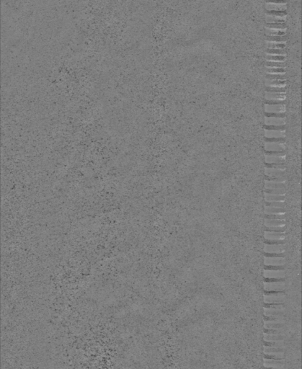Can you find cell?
<instances>
[{"mask_svg":"<svg viewBox=\"0 0 302 369\" xmlns=\"http://www.w3.org/2000/svg\"><path fill=\"white\" fill-rule=\"evenodd\" d=\"M266 41L269 42H286L287 38L286 36H265Z\"/></svg>","mask_w":302,"mask_h":369,"instance_id":"f546056e","label":"cell"},{"mask_svg":"<svg viewBox=\"0 0 302 369\" xmlns=\"http://www.w3.org/2000/svg\"><path fill=\"white\" fill-rule=\"evenodd\" d=\"M266 175L270 177H283L284 169L278 168H266Z\"/></svg>","mask_w":302,"mask_h":369,"instance_id":"e0dca14e","label":"cell"},{"mask_svg":"<svg viewBox=\"0 0 302 369\" xmlns=\"http://www.w3.org/2000/svg\"><path fill=\"white\" fill-rule=\"evenodd\" d=\"M286 46V42H269L266 41L267 48H284Z\"/></svg>","mask_w":302,"mask_h":369,"instance_id":"d4e9b609","label":"cell"},{"mask_svg":"<svg viewBox=\"0 0 302 369\" xmlns=\"http://www.w3.org/2000/svg\"><path fill=\"white\" fill-rule=\"evenodd\" d=\"M285 348L283 347H267L264 346L265 354H276L280 353H284Z\"/></svg>","mask_w":302,"mask_h":369,"instance_id":"44dd1931","label":"cell"},{"mask_svg":"<svg viewBox=\"0 0 302 369\" xmlns=\"http://www.w3.org/2000/svg\"><path fill=\"white\" fill-rule=\"evenodd\" d=\"M285 252L281 253H267L265 252V256L266 257H285Z\"/></svg>","mask_w":302,"mask_h":369,"instance_id":"db71d44e","label":"cell"},{"mask_svg":"<svg viewBox=\"0 0 302 369\" xmlns=\"http://www.w3.org/2000/svg\"><path fill=\"white\" fill-rule=\"evenodd\" d=\"M265 278H280L283 279L286 276L285 270H266L263 272Z\"/></svg>","mask_w":302,"mask_h":369,"instance_id":"3957f363","label":"cell"},{"mask_svg":"<svg viewBox=\"0 0 302 369\" xmlns=\"http://www.w3.org/2000/svg\"><path fill=\"white\" fill-rule=\"evenodd\" d=\"M265 198L266 201H284L285 195H274V194L266 193Z\"/></svg>","mask_w":302,"mask_h":369,"instance_id":"484cf974","label":"cell"},{"mask_svg":"<svg viewBox=\"0 0 302 369\" xmlns=\"http://www.w3.org/2000/svg\"><path fill=\"white\" fill-rule=\"evenodd\" d=\"M266 85L269 87H284L286 86V80H266Z\"/></svg>","mask_w":302,"mask_h":369,"instance_id":"603a6c76","label":"cell"},{"mask_svg":"<svg viewBox=\"0 0 302 369\" xmlns=\"http://www.w3.org/2000/svg\"><path fill=\"white\" fill-rule=\"evenodd\" d=\"M265 179L267 181H273V182H285L286 179L284 177H270L266 176L265 178Z\"/></svg>","mask_w":302,"mask_h":369,"instance_id":"bcb514c9","label":"cell"},{"mask_svg":"<svg viewBox=\"0 0 302 369\" xmlns=\"http://www.w3.org/2000/svg\"><path fill=\"white\" fill-rule=\"evenodd\" d=\"M266 21L267 23H277V24H282L286 23V16H272V15H267L266 17Z\"/></svg>","mask_w":302,"mask_h":369,"instance_id":"9a60e30c","label":"cell"},{"mask_svg":"<svg viewBox=\"0 0 302 369\" xmlns=\"http://www.w3.org/2000/svg\"><path fill=\"white\" fill-rule=\"evenodd\" d=\"M286 299V295L282 291L270 295L264 294V303L266 304H283Z\"/></svg>","mask_w":302,"mask_h":369,"instance_id":"6da1fadb","label":"cell"},{"mask_svg":"<svg viewBox=\"0 0 302 369\" xmlns=\"http://www.w3.org/2000/svg\"><path fill=\"white\" fill-rule=\"evenodd\" d=\"M264 358L283 359L284 358V353H276V354H265Z\"/></svg>","mask_w":302,"mask_h":369,"instance_id":"b9f144b4","label":"cell"},{"mask_svg":"<svg viewBox=\"0 0 302 369\" xmlns=\"http://www.w3.org/2000/svg\"><path fill=\"white\" fill-rule=\"evenodd\" d=\"M286 225L285 220L268 219L265 218V226L266 227H273V226H283Z\"/></svg>","mask_w":302,"mask_h":369,"instance_id":"ac0fdd59","label":"cell"},{"mask_svg":"<svg viewBox=\"0 0 302 369\" xmlns=\"http://www.w3.org/2000/svg\"><path fill=\"white\" fill-rule=\"evenodd\" d=\"M285 280L283 281H276V282H264V289L266 291H284L285 287Z\"/></svg>","mask_w":302,"mask_h":369,"instance_id":"7a4b0ae2","label":"cell"},{"mask_svg":"<svg viewBox=\"0 0 302 369\" xmlns=\"http://www.w3.org/2000/svg\"><path fill=\"white\" fill-rule=\"evenodd\" d=\"M266 167L267 168H278V169H285L286 166L284 164H266Z\"/></svg>","mask_w":302,"mask_h":369,"instance_id":"f5cc1de1","label":"cell"},{"mask_svg":"<svg viewBox=\"0 0 302 369\" xmlns=\"http://www.w3.org/2000/svg\"><path fill=\"white\" fill-rule=\"evenodd\" d=\"M285 161H286L285 156L266 155V162L267 164H284Z\"/></svg>","mask_w":302,"mask_h":369,"instance_id":"7c38bea8","label":"cell"},{"mask_svg":"<svg viewBox=\"0 0 302 369\" xmlns=\"http://www.w3.org/2000/svg\"><path fill=\"white\" fill-rule=\"evenodd\" d=\"M265 244L268 245H284V240H266L264 241Z\"/></svg>","mask_w":302,"mask_h":369,"instance_id":"816d5d0a","label":"cell"},{"mask_svg":"<svg viewBox=\"0 0 302 369\" xmlns=\"http://www.w3.org/2000/svg\"><path fill=\"white\" fill-rule=\"evenodd\" d=\"M266 138H276V139H285L286 133L283 131H268L266 130L265 132Z\"/></svg>","mask_w":302,"mask_h":369,"instance_id":"2e32d148","label":"cell"},{"mask_svg":"<svg viewBox=\"0 0 302 369\" xmlns=\"http://www.w3.org/2000/svg\"><path fill=\"white\" fill-rule=\"evenodd\" d=\"M284 336L280 334H270L264 333V340L265 341H280L283 340Z\"/></svg>","mask_w":302,"mask_h":369,"instance_id":"83f0119b","label":"cell"},{"mask_svg":"<svg viewBox=\"0 0 302 369\" xmlns=\"http://www.w3.org/2000/svg\"><path fill=\"white\" fill-rule=\"evenodd\" d=\"M266 28H274V29H283V28H286L287 26H286V23H282V24L266 23Z\"/></svg>","mask_w":302,"mask_h":369,"instance_id":"60d3db41","label":"cell"},{"mask_svg":"<svg viewBox=\"0 0 302 369\" xmlns=\"http://www.w3.org/2000/svg\"><path fill=\"white\" fill-rule=\"evenodd\" d=\"M266 53L271 55H280V56H286V50L284 48H267L266 49Z\"/></svg>","mask_w":302,"mask_h":369,"instance_id":"4316f807","label":"cell"},{"mask_svg":"<svg viewBox=\"0 0 302 369\" xmlns=\"http://www.w3.org/2000/svg\"><path fill=\"white\" fill-rule=\"evenodd\" d=\"M264 129H265V130H268V131H283V130H285V125H265Z\"/></svg>","mask_w":302,"mask_h":369,"instance_id":"f35d334b","label":"cell"},{"mask_svg":"<svg viewBox=\"0 0 302 369\" xmlns=\"http://www.w3.org/2000/svg\"><path fill=\"white\" fill-rule=\"evenodd\" d=\"M267 80H286L285 74H267Z\"/></svg>","mask_w":302,"mask_h":369,"instance_id":"1f68e13d","label":"cell"},{"mask_svg":"<svg viewBox=\"0 0 302 369\" xmlns=\"http://www.w3.org/2000/svg\"><path fill=\"white\" fill-rule=\"evenodd\" d=\"M283 322L276 321H265L264 328L266 329H280L283 328Z\"/></svg>","mask_w":302,"mask_h":369,"instance_id":"7402d4cb","label":"cell"},{"mask_svg":"<svg viewBox=\"0 0 302 369\" xmlns=\"http://www.w3.org/2000/svg\"><path fill=\"white\" fill-rule=\"evenodd\" d=\"M264 321H276L283 322L281 316H265Z\"/></svg>","mask_w":302,"mask_h":369,"instance_id":"7dc6e473","label":"cell"},{"mask_svg":"<svg viewBox=\"0 0 302 369\" xmlns=\"http://www.w3.org/2000/svg\"><path fill=\"white\" fill-rule=\"evenodd\" d=\"M286 212L284 208L272 207V206H266L265 208V213L266 214H275V213H283Z\"/></svg>","mask_w":302,"mask_h":369,"instance_id":"cb8c5ba5","label":"cell"},{"mask_svg":"<svg viewBox=\"0 0 302 369\" xmlns=\"http://www.w3.org/2000/svg\"><path fill=\"white\" fill-rule=\"evenodd\" d=\"M287 29H274L265 28V34L267 36H286Z\"/></svg>","mask_w":302,"mask_h":369,"instance_id":"30bf717a","label":"cell"},{"mask_svg":"<svg viewBox=\"0 0 302 369\" xmlns=\"http://www.w3.org/2000/svg\"><path fill=\"white\" fill-rule=\"evenodd\" d=\"M286 216L285 213H275V214H266L265 218L268 219H278V220H285Z\"/></svg>","mask_w":302,"mask_h":369,"instance_id":"e575fe53","label":"cell"},{"mask_svg":"<svg viewBox=\"0 0 302 369\" xmlns=\"http://www.w3.org/2000/svg\"><path fill=\"white\" fill-rule=\"evenodd\" d=\"M266 117H273V118H285L286 115L285 113H266Z\"/></svg>","mask_w":302,"mask_h":369,"instance_id":"681fc988","label":"cell"},{"mask_svg":"<svg viewBox=\"0 0 302 369\" xmlns=\"http://www.w3.org/2000/svg\"><path fill=\"white\" fill-rule=\"evenodd\" d=\"M284 365L283 359L264 358V366L266 368H282Z\"/></svg>","mask_w":302,"mask_h":369,"instance_id":"277c9868","label":"cell"},{"mask_svg":"<svg viewBox=\"0 0 302 369\" xmlns=\"http://www.w3.org/2000/svg\"><path fill=\"white\" fill-rule=\"evenodd\" d=\"M266 58L267 61H285V60H286V56L280 55H271V54H267Z\"/></svg>","mask_w":302,"mask_h":369,"instance_id":"4dcf8cb0","label":"cell"},{"mask_svg":"<svg viewBox=\"0 0 302 369\" xmlns=\"http://www.w3.org/2000/svg\"><path fill=\"white\" fill-rule=\"evenodd\" d=\"M266 206L278 208H285V203L284 201H266Z\"/></svg>","mask_w":302,"mask_h":369,"instance_id":"8d00e7d4","label":"cell"},{"mask_svg":"<svg viewBox=\"0 0 302 369\" xmlns=\"http://www.w3.org/2000/svg\"><path fill=\"white\" fill-rule=\"evenodd\" d=\"M264 237L266 240H281L285 239L284 232H267L265 231Z\"/></svg>","mask_w":302,"mask_h":369,"instance_id":"8fae6325","label":"cell"},{"mask_svg":"<svg viewBox=\"0 0 302 369\" xmlns=\"http://www.w3.org/2000/svg\"><path fill=\"white\" fill-rule=\"evenodd\" d=\"M264 346L267 347H283L284 346V342L283 340L280 341H265Z\"/></svg>","mask_w":302,"mask_h":369,"instance_id":"d590c367","label":"cell"},{"mask_svg":"<svg viewBox=\"0 0 302 369\" xmlns=\"http://www.w3.org/2000/svg\"><path fill=\"white\" fill-rule=\"evenodd\" d=\"M265 8L267 11H286L287 4L285 3L278 4V3H267L266 2Z\"/></svg>","mask_w":302,"mask_h":369,"instance_id":"ba28073f","label":"cell"},{"mask_svg":"<svg viewBox=\"0 0 302 369\" xmlns=\"http://www.w3.org/2000/svg\"><path fill=\"white\" fill-rule=\"evenodd\" d=\"M283 329L282 328L280 329H264V333L270 334H280L282 333Z\"/></svg>","mask_w":302,"mask_h":369,"instance_id":"7bdbcfd3","label":"cell"},{"mask_svg":"<svg viewBox=\"0 0 302 369\" xmlns=\"http://www.w3.org/2000/svg\"><path fill=\"white\" fill-rule=\"evenodd\" d=\"M266 2L267 3H278V4H282V3H285L286 4L287 2H288V0H266Z\"/></svg>","mask_w":302,"mask_h":369,"instance_id":"9f6ffc18","label":"cell"},{"mask_svg":"<svg viewBox=\"0 0 302 369\" xmlns=\"http://www.w3.org/2000/svg\"><path fill=\"white\" fill-rule=\"evenodd\" d=\"M266 14H267V15L282 17V16H286L287 15V12H286V11H281V12H278V11H267Z\"/></svg>","mask_w":302,"mask_h":369,"instance_id":"ee69618b","label":"cell"},{"mask_svg":"<svg viewBox=\"0 0 302 369\" xmlns=\"http://www.w3.org/2000/svg\"><path fill=\"white\" fill-rule=\"evenodd\" d=\"M266 67H275V68H285L286 63L285 61H267L266 63Z\"/></svg>","mask_w":302,"mask_h":369,"instance_id":"f1b7e54d","label":"cell"},{"mask_svg":"<svg viewBox=\"0 0 302 369\" xmlns=\"http://www.w3.org/2000/svg\"><path fill=\"white\" fill-rule=\"evenodd\" d=\"M265 149L267 151H285L286 146L281 143H271V142H266Z\"/></svg>","mask_w":302,"mask_h":369,"instance_id":"8992f818","label":"cell"},{"mask_svg":"<svg viewBox=\"0 0 302 369\" xmlns=\"http://www.w3.org/2000/svg\"><path fill=\"white\" fill-rule=\"evenodd\" d=\"M265 265H275L280 266L286 264V260L284 257H266L264 258Z\"/></svg>","mask_w":302,"mask_h":369,"instance_id":"5b68a950","label":"cell"},{"mask_svg":"<svg viewBox=\"0 0 302 369\" xmlns=\"http://www.w3.org/2000/svg\"><path fill=\"white\" fill-rule=\"evenodd\" d=\"M286 124L285 118L266 117V125H283Z\"/></svg>","mask_w":302,"mask_h":369,"instance_id":"4fadbf2b","label":"cell"},{"mask_svg":"<svg viewBox=\"0 0 302 369\" xmlns=\"http://www.w3.org/2000/svg\"><path fill=\"white\" fill-rule=\"evenodd\" d=\"M265 231L267 232H285L286 226H273V227H266Z\"/></svg>","mask_w":302,"mask_h":369,"instance_id":"ab89813d","label":"cell"},{"mask_svg":"<svg viewBox=\"0 0 302 369\" xmlns=\"http://www.w3.org/2000/svg\"><path fill=\"white\" fill-rule=\"evenodd\" d=\"M266 90V92H286V87H269V86H267Z\"/></svg>","mask_w":302,"mask_h":369,"instance_id":"74e56055","label":"cell"},{"mask_svg":"<svg viewBox=\"0 0 302 369\" xmlns=\"http://www.w3.org/2000/svg\"><path fill=\"white\" fill-rule=\"evenodd\" d=\"M266 142H271V143H285V139H276V138H266Z\"/></svg>","mask_w":302,"mask_h":369,"instance_id":"c3c4849f","label":"cell"},{"mask_svg":"<svg viewBox=\"0 0 302 369\" xmlns=\"http://www.w3.org/2000/svg\"><path fill=\"white\" fill-rule=\"evenodd\" d=\"M265 269L266 270H283L285 269L284 265L275 266V265H265Z\"/></svg>","mask_w":302,"mask_h":369,"instance_id":"11a10c76","label":"cell"},{"mask_svg":"<svg viewBox=\"0 0 302 369\" xmlns=\"http://www.w3.org/2000/svg\"><path fill=\"white\" fill-rule=\"evenodd\" d=\"M266 71L267 74H285L286 69L285 68H275V67H266Z\"/></svg>","mask_w":302,"mask_h":369,"instance_id":"d6a6232c","label":"cell"},{"mask_svg":"<svg viewBox=\"0 0 302 369\" xmlns=\"http://www.w3.org/2000/svg\"><path fill=\"white\" fill-rule=\"evenodd\" d=\"M266 100H286V92H266Z\"/></svg>","mask_w":302,"mask_h":369,"instance_id":"5bb4252c","label":"cell"},{"mask_svg":"<svg viewBox=\"0 0 302 369\" xmlns=\"http://www.w3.org/2000/svg\"><path fill=\"white\" fill-rule=\"evenodd\" d=\"M265 193H268V194H274V195H285L286 190H285V188L266 189Z\"/></svg>","mask_w":302,"mask_h":369,"instance_id":"836d02e7","label":"cell"},{"mask_svg":"<svg viewBox=\"0 0 302 369\" xmlns=\"http://www.w3.org/2000/svg\"><path fill=\"white\" fill-rule=\"evenodd\" d=\"M264 307L266 308H272V309H285L283 304H264Z\"/></svg>","mask_w":302,"mask_h":369,"instance_id":"f6af8a7d","label":"cell"},{"mask_svg":"<svg viewBox=\"0 0 302 369\" xmlns=\"http://www.w3.org/2000/svg\"><path fill=\"white\" fill-rule=\"evenodd\" d=\"M266 104H267V105H285V100H266Z\"/></svg>","mask_w":302,"mask_h":369,"instance_id":"f907efd6","label":"cell"},{"mask_svg":"<svg viewBox=\"0 0 302 369\" xmlns=\"http://www.w3.org/2000/svg\"><path fill=\"white\" fill-rule=\"evenodd\" d=\"M286 247L283 245H268L265 244L264 251L267 253H281L285 252Z\"/></svg>","mask_w":302,"mask_h":369,"instance_id":"52a82bcc","label":"cell"},{"mask_svg":"<svg viewBox=\"0 0 302 369\" xmlns=\"http://www.w3.org/2000/svg\"><path fill=\"white\" fill-rule=\"evenodd\" d=\"M266 113H285L286 112V106L285 105H265Z\"/></svg>","mask_w":302,"mask_h":369,"instance_id":"9c48e42d","label":"cell"},{"mask_svg":"<svg viewBox=\"0 0 302 369\" xmlns=\"http://www.w3.org/2000/svg\"><path fill=\"white\" fill-rule=\"evenodd\" d=\"M285 309L266 308L264 307L265 316H282L284 313Z\"/></svg>","mask_w":302,"mask_h":369,"instance_id":"d6986e66","label":"cell"},{"mask_svg":"<svg viewBox=\"0 0 302 369\" xmlns=\"http://www.w3.org/2000/svg\"><path fill=\"white\" fill-rule=\"evenodd\" d=\"M266 189H277L285 188L286 183L285 182H273L266 180Z\"/></svg>","mask_w":302,"mask_h":369,"instance_id":"ffe728a7","label":"cell"}]
</instances>
